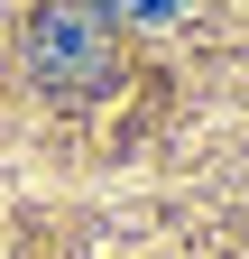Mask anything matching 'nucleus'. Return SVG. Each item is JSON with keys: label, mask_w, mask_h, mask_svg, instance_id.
I'll list each match as a JSON object with an SVG mask.
<instances>
[{"label": "nucleus", "mask_w": 249, "mask_h": 259, "mask_svg": "<svg viewBox=\"0 0 249 259\" xmlns=\"http://www.w3.org/2000/svg\"><path fill=\"white\" fill-rule=\"evenodd\" d=\"M102 10H120V19H175V10H194V0H102Z\"/></svg>", "instance_id": "nucleus-2"}, {"label": "nucleus", "mask_w": 249, "mask_h": 259, "mask_svg": "<svg viewBox=\"0 0 249 259\" xmlns=\"http://www.w3.org/2000/svg\"><path fill=\"white\" fill-rule=\"evenodd\" d=\"M28 65H37V83L46 93H102L111 83V65H120V47H111V19L102 10H83V0H46L37 19H28Z\"/></svg>", "instance_id": "nucleus-1"}]
</instances>
